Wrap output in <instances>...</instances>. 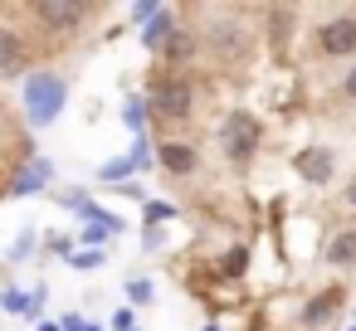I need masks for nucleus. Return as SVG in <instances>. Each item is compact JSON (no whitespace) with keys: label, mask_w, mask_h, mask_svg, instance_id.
<instances>
[{"label":"nucleus","mask_w":356,"mask_h":331,"mask_svg":"<svg viewBox=\"0 0 356 331\" xmlns=\"http://www.w3.org/2000/svg\"><path fill=\"white\" fill-rule=\"evenodd\" d=\"M122 122H127V127L142 137V132H147V122H152V117H147V98H127V108H122Z\"/></svg>","instance_id":"nucleus-14"},{"label":"nucleus","mask_w":356,"mask_h":331,"mask_svg":"<svg viewBox=\"0 0 356 331\" xmlns=\"http://www.w3.org/2000/svg\"><path fill=\"white\" fill-rule=\"evenodd\" d=\"M346 331H356V321H351V326H346Z\"/></svg>","instance_id":"nucleus-29"},{"label":"nucleus","mask_w":356,"mask_h":331,"mask_svg":"<svg viewBox=\"0 0 356 331\" xmlns=\"http://www.w3.org/2000/svg\"><path fill=\"white\" fill-rule=\"evenodd\" d=\"M166 219H176V205H166V200H147L142 205V224L147 229H161Z\"/></svg>","instance_id":"nucleus-13"},{"label":"nucleus","mask_w":356,"mask_h":331,"mask_svg":"<svg viewBox=\"0 0 356 331\" xmlns=\"http://www.w3.org/2000/svg\"><path fill=\"white\" fill-rule=\"evenodd\" d=\"M69 268H74V273H93V268H103V248H74V253H69Z\"/></svg>","instance_id":"nucleus-16"},{"label":"nucleus","mask_w":356,"mask_h":331,"mask_svg":"<svg viewBox=\"0 0 356 331\" xmlns=\"http://www.w3.org/2000/svg\"><path fill=\"white\" fill-rule=\"evenodd\" d=\"M327 263H332V268H356V229H337V234H332Z\"/></svg>","instance_id":"nucleus-11"},{"label":"nucleus","mask_w":356,"mask_h":331,"mask_svg":"<svg viewBox=\"0 0 356 331\" xmlns=\"http://www.w3.org/2000/svg\"><path fill=\"white\" fill-rule=\"evenodd\" d=\"M30 15L44 25V35H49L54 44H74V35H83V30L103 15V6H79V0H40V6H30Z\"/></svg>","instance_id":"nucleus-2"},{"label":"nucleus","mask_w":356,"mask_h":331,"mask_svg":"<svg viewBox=\"0 0 356 331\" xmlns=\"http://www.w3.org/2000/svg\"><path fill=\"white\" fill-rule=\"evenodd\" d=\"M341 93H346V98H351V103H356V64H351V69H346V74H341Z\"/></svg>","instance_id":"nucleus-23"},{"label":"nucleus","mask_w":356,"mask_h":331,"mask_svg":"<svg viewBox=\"0 0 356 331\" xmlns=\"http://www.w3.org/2000/svg\"><path fill=\"white\" fill-rule=\"evenodd\" d=\"M132 171H137V166H132V156H113V161H103V166H98V180H103V185H127V180H132Z\"/></svg>","instance_id":"nucleus-12"},{"label":"nucleus","mask_w":356,"mask_h":331,"mask_svg":"<svg viewBox=\"0 0 356 331\" xmlns=\"http://www.w3.org/2000/svg\"><path fill=\"white\" fill-rule=\"evenodd\" d=\"M127 302H137V307L156 302V282L152 278H127Z\"/></svg>","instance_id":"nucleus-17"},{"label":"nucleus","mask_w":356,"mask_h":331,"mask_svg":"<svg viewBox=\"0 0 356 331\" xmlns=\"http://www.w3.org/2000/svg\"><path fill=\"white\" fill-rule=\"evenodd\" d=\"M127 156H132V166H137V171H147V166H152V146H147V137H137Z\"/></svg>","instance_id":"nucleus-18"},{"label":"nucleus","mask_w":356,"mask_h":331,"mask_svg":"<svg viewBox=\"0 0 356 331\" xmlns=\"http://www.w3.org/2000/svg\"><path fill=\"white\" fill-rule=\"evenodd\" d=\"M35 331H64V326H59V321H44V316H40V326H35Z\"/></svg>","instance_id":"nucleus-26"},{"label":"nucleus","mask_w":356,"mask_h":331,"mask_svg":"<svg viewBox=\"0 0 356 331\" xmlns=\"http://www.w3.org/2000/svg\"><path fill=\"white\" fill-rule=\"evenodd\" d=\"M341 200H346V205H351V210H356V176H351V180H346V190H341Z\"/></svg>","instance_id":"nucleus-25"},{"label":"nucleus","mask_w":356,"mask_h":331,"mask_svg":"<svg viewBox=\"0 0 356 331\" xmlns=\"http://www.w3.org/2000/svg\"><path fill=\"white\" fill-rule=\"evenodd\" d=\"M171 30H176V6H156V15L147 20V35H142V44H147L152 54H161V44L171 40Z\"/></svg>","instance_id":"nucleus-10"},{"label":"nucleus","mask_w":356,"mask_h":331,"mask_svg":"<svg viewBox=\"0 0 356 331\" xmlns=\"http://www.w3.org/2000/svg\"><path fill=\"white\" fill-rule=\"evenodd\" d=\"M147 117L152 127H181L195 117V83L176 69H166L161 78H152L147 88Z\"/></svg>","instance_id":"nucleus-1"},{"label":"nucleus","mask_w":356,"mask_h":331,"mask_svg":"<svg viewBox=\"0 0 356 331\" xmlns=\"http://www.w3.org/2000/svg\"><path fill=\"white\" fill-rule=\"evenodd\" d=\"M341 302H346V292H341V287H327V292H317V297L307 302V312H302L298 321H302L307 331H317V326H327V321L341 312Z\"/></svg>","instance_id":"nucleus-9"},{"label":"nucleus","mask_w":356,"mask_h":331,"mask_svg":"<svg viewBox=\"0 0 356 331\" xmlns=\"http://www.w3.org/2000/svg\"><path fill=\"white\" fill-rule=\"evenodd\" d=\"M64 103H69V83L59 78V74H49V69H35L30 78H25V117H30V127H54L59 122V112H64Z\"/></svg>","instance_id":"nucleus-3"},{"label":"nucleus","mask_w":356,"mask_h":331,"mask_svg":"<svg viewBox=\"0 0 356 331\" xmlns=\"http://www.w3.org/2000/svg\"><path fill=\"white\" fill-rule=\"evenodd\" d=\"M298 171H302L307 185L327 190V185L337 180V151H332V146H307V151L298 156Z\"/></svg>","instance_id":"nucleus-7"},{"label":"nucleus","mask_w":356,"mask_h":331,"mask_svg":"<svg viewBox=\"0 0 356 331\" xmlns=\"http://www.w3.org/2000/svg\"><path fill=\"white\" fill-rule=\"evenodd\" d=\"M59 326H64V331H83V326H88V321H83V316H79V312H69V316H64V321H59Z\"/></svg>","instance_id":"nucleus-24"},{"label":"nucleus","mask_w":356,"mask_h":331,"mask_svg":"<svg viewBox=\"0 0 356 331\" xmlns=\"http://www.w3.org/2000/svg\"><path fill=\"white\" fill-rule=\"evenodd\" d=\"M161 244H166V229H147V234H142V248H147V253H156Z\"/></svg>","instance_id":"nucleus-21"},{"label":"nucleus","mask_w":356,"mask_h":331,"mask_svg":"<svg viewBox=\"0 0 356 331\" xmlns=\"http://www.w3.org/2000/svg\"><path fill=\"white\" fill-rule=\"evenodd\" d=\"M30 253H35V234H30V229H25V234H20V239H15V248H10V258H15V263H20V258H30Z\"/></svg>","instance_id":"nucleus-20"},{"label":"nucleus","mask_w":356,"mask_h":331,"mask_svg":"<svg viewBox=\"0 0 356 331\" xmlns=\"http://www.w3.org/2000/svg\"><path fill=\"white\" fill-rule=\"evenodd\" d=\"M83 331H103V326H93V321H88V326H83Z\"/></svg>","instance_id":"nucleus-27"},{"label":"nucleus","mask_w":356,"mask_h":331,"mask_svg":"<svg viewBox=\"0 0 356 331\" xmlns=\"http://www.w3.org/2000/svg\"><path fill=\"white\" fill-rule=\"evenodd\" d=\"M312 54L317 59H351L356 54V6H337L322 10V20L312 25Z\"/></svg>","instance_id":"nucleus-5"},{"label":"nucleus","mask_w":356,"mask_h":331,"mask_svg":"<svg viewBox=\"0 0 356 331\" xmlns=\"http://www.w3.org/2000/svg\"><path fill=\"white\" fill-rule=\"evenodd\" d=\"M152 15H156V0H147V6H132V20H137V25H147Z\"/></svg>","instance_id":"nucleus-22"},{"label":"nucleus","mask_w":356,"mask_h":331,"mask_svg":"<svg viewBox=\"0 0 356 331\" xmlns=\"http://www.w3.org/2000/svg\"><path fill=\"white\" fill-rule=\"evenodd\" d=\"M156 166H161L166 176L186 180V176L200 171V151H195V142H176V137H166V142H156Z\"/></svg>","instance_id":"nucleus-6"},{"label":"nucleus","mask_w":356,"mask_h":331,"mask_svg":"<svg viewBox=\"0 0 356 331\" xmlns=\"http://www.w3.org/2000/svg\"><path fill=\"white\" fill-rule=\"evenodd\" d=\"M108 239H118L108 224H83V229H79V248H103Z\"/></svg>","instance_id":"nucleus-15"},{"label":"nucleus","mask_w":356,"mask_h":331,"mask_svg":"<svg viewBox=\"0 0 356 331\" xmlns=\"http://www.w3.org/2000/svg\"><path fill=\"white\" fill-rule=\"evenodd\" d=\"M108 326H113V331H137V316H132V307H118Z\"/></svg>","instance_id":"nucleus-19"},{"label":"nucleus","mask_w":356,"mask_h":331,"mask_svg":"<svg viewBox=\"0 0 356 331\" xmlns=\"http://www.w3.org/2000/svg\"><path fill=\"white\" fill-rule=\"evenodd\" d=\"M259 146H264V122H259V112L234 108V112L220 117V151H225L229 166H249V161L259 156Z\"/></svg>","instance_id":"nucleus-4"},{"label":"nucleus","mask_w":356,"mask_h":331,"mask_svg":"<svg viewBox=\"0 0 356 331\" xmlns=\"http://www.w3.org/2000/svg\"><path fill=\"white\" fill-rule=\"evenodd\" d=\"M205 331H220V326H205Z\"/></svg>","instance_id":"nucleus-28"},{"label":"nucleus","mask_w":356,"mask_h":331,"mask_svg":"<svg viewBox=\"0 0 356 331\" xmlns=\"http://www.w3.org/2000/svg\"><path fill=\"white\" fill-rule=\"evenodd\" d=\"M49 180H54V166L44 156H30V166H20L15 180H10V195H40Z\"/></svg>","instance_id":"nucleus-8"}]
</instances>
